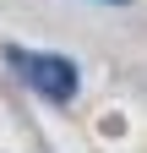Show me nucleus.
<instances>
[{"instance_id":"1","label":"nucleus","mask_w":147,"mask_h":153,"mask_svg":"<svg viewBox=\"0 0 147 153\" xmlns=\"http://www.w3.org/2000/svg\"><path fill=\"white\" fill-rule=\"evenodd\" d=\"M6 60L22 71V82L33 93H44L54 104H65L71 93H76V66H71L65 55H38V49H22V44H6Z\"/></svg>"},{"instance_id":"2","label":"nucleus","mask_w":147,"mask_h":153,"mask_svg":"<svg viewBox=\"0 0 147 153\" xmlns=\"http://www.w3.org/2000/svg\"><path fill=\"white\" fill-rule=\"evenodd\" d=\"M109 6H125V0H109Z\"/></svg>"}]
</instances>
